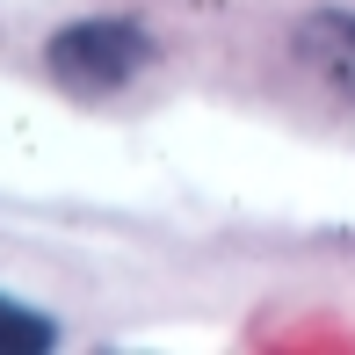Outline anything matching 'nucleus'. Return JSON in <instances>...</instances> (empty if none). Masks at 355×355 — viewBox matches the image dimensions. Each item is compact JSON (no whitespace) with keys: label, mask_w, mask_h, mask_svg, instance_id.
Here are the masks:
<instances>
[{"label":"nucleus","mask_w":355,"mask_h":355,"mask_svg":"<svg viewBox=\"0 0 355 355\" xmlns=\"http://www.w3.org/2000/svg\"><path fill=\"white\" fill-rule=\"evenodd\" d=\"M44 66L58 73V87L73 94H116L123 80H138L153 66V44H145L138 22H73L51 37Z\"/></svg>","instance_id":"nucleus-1"},{"label":"nucleus","mask_w":355,"mask_h":355,"mask_svg":"<svg viewBox=\"0 0 355 355\" xmlns=\"http://www.w3.org/2000/svg\"><path fill=\"white\" fill-rule=\"evenodd\" d=\"M297 58L327 80L341 102H355V15H312L297 29Z\"/></svg>","instance_id":"nucleus-2"},{"label":"nucleus","mask_w":355,"mask_h":355,"mask_svg":"<svg viewBox=\"0 0 355 355\" xmlns=\"http://www.w3.org/2000/svg\"><path fill=\"white\" fill-rule=\"evenodd\" d=\"M51 341H58V334H51V319H44V312L0 297V355H37V348H51Z\"/></svg>","instance_id":"nucleus-3"}]
</instances>
